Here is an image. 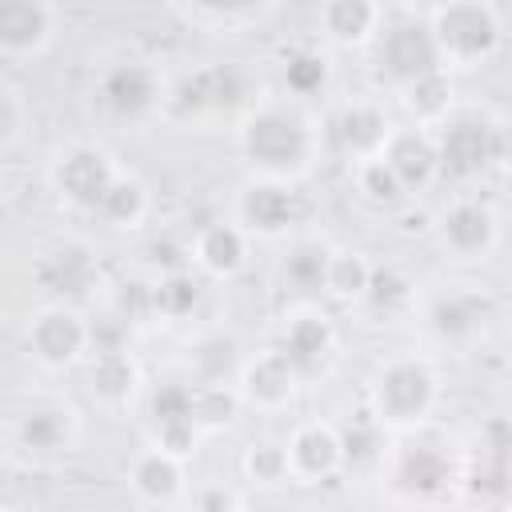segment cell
<instances>
[{"mask_svg":"<svg viewBox=\"0 0 512 512\" xmlns=\"http://www.w3.org/2000/svg\"><path fill=\"white\" fill-rule=\"evenodd\" d=\"M236 144H240V156L248 160V168L256 176H272V180H292L296 184L316 164L320 132L292 104H260V108L244 112Z\"/></svg>","mask_w":512,"mask_h":512,"instance_id":"1","label":"cell"},{"mask_svg":"<svg viewBox=\"0 0 512 512\" xmlns=\"http://www.w3.org/2000/svg\"><path fill=\"white\" fill-rule=\"evenodd\" d=\"M464 468L468 456L452 444L404 432L388 452V488L400 504H448L464 492Z\"/></svg>","mask_w":512,"mask_h":512,"instance_id":"2","label":"cell"},{"mask_svg":"<svg viewBox=\"0 0 512 512\" xmlns=\"http://www.w3.org/2000/svg\"><path fill=\"white\" fill-rule=\"evenodd\" d=\"M436 404H440V376L424 356H392L376 368L368 408L388 432L404 436L424 428Z\"/></svg>","mask_w":512,"mask_h":512,"instance_id":"3","label":"cell"},{"mask_svg":"<svg viewBox=\"0 0 512 512\" xmlns=\"http://www.w3.org/2000/svg\"><path fill=\"white\" fill-rule=\"evenodd\" d=\"M436 132L440 176L476 180L500 164H512V128L488 112H452Z\"/></svg>","mask_w":512,"mask_h":512,"instance_id":"4","label":"cell"},{"mask_svg":"<svg viewBox=\"0 0 512 512\" xmlns=\"http://www.w3.org/2000/svg\"><path fill=\"white\" fill-rule=\"evenodd\" d=\"M444 68H480L500 52L504 24L492 0H440L428 16Z\"/></svg>","mask_w":512,"mask_h":512,"instance_id":"5","label":"cell"},{"mask_svg":"<svg viewBox=\"0 0 512 512\" xmlns=\"http://www.w3.org/2000/svg\"><path fill=\"white\" fill-rule=\"evenodd\" d=\"M48 176L64 204H72L76 212L100 216L128 172L104 144H68L64 152H56Z\"/></svg>","mask_w":512,"mask_h":512,"instance_id":"6","label":"cell"},{"mask_svg":"<svg viewBox=\"0 0 512 512\" xmlns=\"http://www.w3.org/2000/svg\"><path fill=\"white\" fill-rule=\"evenodd\" d=\"M372 68H376V80L396 88V92H404L408 84H416L428 72L444 68L436 36H432V24L416 20V16L384 24L380 36L372 40Z\"/></svg>","mask_w":512,"mask_h":512,"instance_id":"7","label":"cell"},{"mask_svg":"<svg viewBox=\"0 0 512 512\" xmlns=\"http://www.w3.org/2000/svg\"><path fill=\"white\" fill-rule=\"evenodd\" d=\"M76 436H80V416L64 396H32L12 416V448L36 464L72 452Z\"/></svg>","mask_w":512,"mask_h":512,"instance_id":"8","label":"cell"},{"mask_svg":"<svg viewBox=\"0 0 512 512\" xmlns=\"http://www.w3.org/2000/svg\"><path fill=\"white\" fill-rule=\"evenodd\" d=\"M28 352L40 368L48 372H64L80 360H88L92 352V320L76 308V304H60L52 300L48 308H40L28 324Z\"/></svg>","mask_w":512,"mask_h":512,"instance_id":"9","label":"cell"},{"mask_svg":"<svg viewBox=\"0 0 512 512\" xmlns=\"http://www.w3.org/2000/svg\"><path fill=\"white\" fill-rule=\"evenodd\" d=\"M336 328L328 320V312H320L316 304H300L284 316L280 332H276V348L284 352V360L300 372V380H316L328 376L332 360H336Z\"/></svg>","mask_w":512,"mask_h":512,"instance_id":"10","label":"cell"},{"mask_svg":"<svg viewBox=\"0 0 512 512\" xmlns=\"http://www.w3.org/2000/svg\"><path fill=\"white\" fill-rule=\"evenodd\" d=\"M100 100L116 120L144 124L168 104V88L148 60H120L100 76Z\"/></svg>","mask_w":512,"mask_h":512,"instance_id":"11","label":"cell"},{"mask_svg":"<svg viewBox=\"0 0 512 512\" xmlns=\"http://www.w3.org/2000/svg\"><path fill=\"white\" fill-rule=\"evenodd\" d=\"M464 492L476 500H508L512 496V420L492 416L476 432V448L468 452Z\"/></svg>","mask_w":512,"mask_h":512,"instance_id":"12","label":"cell"},{"mask_svg":"<svg viewBox=\"0 0 512 512\" xmlns=\"http://www.w3.org/2000/svg\"><path fill=\"white\" fill-rule=\"evenodd\" d=\"M148 428H152V444L188 460L204 436L196 420V384H184V380L156 384L148 392Z\"/></svg>","mask_w":512,"mask_h":512,"instance_id":"13","label":"cell"},{"mask_svg":"<svg viewBox=\"0 0 512 512\" xmlns=\"http://www.w3.org/2000/svg\"><path fill=\"white\" fill-rule=\"evenodd\" d=\"M300 196L292 180H272V176H252L240 196H236V220L260 236V240H280L300 224Z\"/></svg>","mask_w":512,"mask_h":512,"instance_id":"14","label":"cell"},{"mask_svg":"<svg viewBox=\"0 0 512 512\" xmlns=\"http://www.w3.org/2000/svg\"><path fill=\"white\" fill-rule=\"evenodd\" d=\"M492 312L496 308H492V296L488 292H480L472 284H456V288H448V292H440V296L428 300L424 324H428L432 340H440L448 348H464V344H472V340L484 336Z\"/></svg>","mask_w":512,"mask_h":512,"instance_id":"15","label":"cell"},{"mask_svg":"<svg viewBox=\"0 0 512 512\" xmlns=\"http://www.w3.org/2000/svg\"><path fill=\"white\" fill-rule=\"evenodd\" d=\"M392 132H396V124H392V116L384 112L380 100H348L328 120L332 148L352 164H364V160L380 156L388 148Z\"/></svg>","mask_w":512,"mask_h":512,"instance_id":"16","label":"cell"},{"mask_svg":"<svg viewBox=\"0 0 512 512\" xmlns=\"http://www.w3.org/2000/svg\"><path fill=\"white\" fill-rule=\"evenodd\" d=\"M436 232H440V244L460 260H488L496 252V244H500V220L476 196L452 200L436 216Z\"/></svg>","mask_w":512,"mask_h":512,"instance_id":"17","label":"cell"},{"mask_svg":"<svg viewBox=\"0 0 512 512\" xmlns=\"http://www.w3.org/2000/svg\"><path fill=\"white\" fill-rule=\"evenodd\" d=\"M300 372L284 360V352L272 344L268 352H256L240 364L236 372V392L244 400V408H256V412H284L296 392H300Z\"/></svg>","mask_w":512,"mask_h":512,"instance_id":"18","label":"cell"},{"mask_svg":"<svg viewBox=\"0 0 512 512\" xmlns=\"http://www.w3.org/2000/svg\"><path fill=\"white\" fill-rule=\"evenodd\" d=\"M288 468L296 484H320L344 472V432L328 420H304L288 432Z\"/></svg>","mask_w":512,"mask_h":512,"instance_id":"19","label":"cell"},{"mask_svg":"<svg viewBox=\"0 0 512 512\" xmlns=\"http://www.w3.org/2000/svg\"><path fill=\"white\" fill-rule=\"evenodd\" d=\"M248 96V76L236 64H212L188 76L176 92H168V108L180 116H216L240 108Z\"/></svg>","mask_w":512,"mask_h":512,"instance_id":"20","label":"cell"},{"mask_svg":"<svg viewBox=\"0 0 512 512\" xmlns=\"http://www.w3.org/2000/svg\"><path fill=\"white\" fill-rule=\"evenodd\" d=\"M56 36L52 0H0V52L8 60H36Z\"/></svg>","mask_w":512,"mask_h":512,"instance_id":"21","label":"cell"},{"mask_svg":"<svg viewBox=\"0 0 512 512\" xmlns=\"http://www.w3.org/2000/svg\"><path fill=\"white\" fill-rule=\"evenodd\" d=\"M128 484L132 496L148 508H172V504H188V476H184V456L152 444L144 448L132 468H128Z\"/></svg>","mask_w":512,"mask_h":512,"instance_id":"22","label":"cell"},{"mask_svg":"<svg viewBox=\"0 0 512 512\" xmlns=\"http://www.w3.org/2000/svg\"><path fill=\"white\" fill-rule=\"evenodd\" d=\"M252 232L232 216V220H216L204 224L192 240V264L200 272H208L212 280H232L248 268V252H252Z\"/></svg>","mask_w":512,"mask_h":512,"instance_id":"23","label":"cell"},{"mask_svg":"<svg viewBox=\"0 0 512 512\" xmlns=\"http://www.w3.org/2000/svg\"><path fill=\"white\" fill-rule=\"evenodd\" d=\"M36 284L60 300V304H76L92 292V284H100V268L92 260L88 248L80 244H64V248H52L36 260Z\"/></svg>","mask_w":512,"mask_h":512,"instance_id":"24","label":"cell"},{"mask_svg":"<svg viewBox=\"0 0 512 512\" xmlns=\"http://www.w3.org/2000/svg\"><path fill=\"white\" fill-rule=\"evenodd\" d=\"M88 388L104 408H128L140 396L144 372H140V360L128 352V344L88 352Z\"/></svg>","mask_w":512,"mask_h":512,"instance_id":"25","label":"cell"},{"mask_svg":"<svg viewBox=\"0 0 512 512\" xmlns=\"http://www.w3.org/2000/svg\"><path fill=\"white\" fill-rule=\"evenodd\" d=\"M380 156L396 168V176L404 180L408 192H420L440 176V148H436V132L432 128H420V124L396 128Z\"/></svg>","mask_w":512,"mask_h":512,"instance_id":"26","label":"cell"},{"mask_svg":"<svg viewBox=\"0 0 512 512\" xmlns=\"http://www.w3.org/2000/svg\"><path fill=\"white\" fill-rule=\"evenodd\" d=\"M320 28L336 48H368L384 28L380 0H324Z\"/></svg>","mask_w":512,"mask_h":512,"instance_id":"27","label":"cell"},{"mask_svg":"<svg viewBox=\"0 0 512 512\" xmlns=\"http://www.w3.org/2000/svg\"><path fill=\"white\" fill-rule=\"evenodd\" d=\"M400 96H404V108H408L412 124H420V128H440L456 112V88H452L448 68L428 72L424 80L408 84Z\"/></svg>","mask_w":512,"mask_h":512,"instance_id":"28","label":"cell"},{"mask_svg":"<svg viewBox=\"0 0 512 512\" xmlns=\"http://www.w3.org/2000/svg\"><path fill=\"white\" fill-rule=\"evenodd\" d=\"M372 272L376 264L360 252V248H332V264H328V288L336 300L344 304H356V300H368V288H372Z\"/></svg>","mask_w":512,"mask_h":512,"instance_id":"29","label":"cell"},{"mask_svg":"<svg viewBox=\"0 0 512 512\" xmlns=\"http://www.w3.org/2000/svg\"><path fill=\"white\" fill-rule=\"evenodd\" d=\"M328 264H332V248L328 244L296 240L288 248V256L280 260V276L300 292H316V288H328Z\"/></svg>","mask_w":512,"mask_h":512,"instance_id":"30","label":"cell"},{"mask_svg":"<svg viewBox=\"0 0 512 512\" xmlns=\"http://www.w3.org/2000/svg\"><path fill=\"white\" fill-rule=\"evenodd\" d=\"M332 84V64L320 48H296L284 56V88L300 100L320 96Z\"/></svg>","mask_w":512,"mask_h":512,"instance_id":"31","label":"cell"},{"mask_svg":"<svg viewBox=\"0 0 512 512\" xmlns=\"http://www.w3.org/2000/svg\"><path fill=\"white\" fill-rule=\"evenodd\" d=\"M244 408L240 392H236V380L224 384V380H204L196 384V420L204 432H220L236 420V412Z\"/></svg>","mask_w":512,"mask_h":512,"instance_id":"32","label":"cell"},{"mask_svg":"<svg viewBox=\"0 0 512 512\" xmlns=\"http://www.w3.org/2000/svg\"><path fill=\"white\" fill-rule=\"evenodd\" d=\"M356 188H360L364 200L376 204V208H396V204L408 196L404 180L396 176V168H392L384 156H372V160L356 164Z\"/></svg>","mask_w":512,"mask_h":512,"instance_id":"33","label":"cell"},{"mask_svg":"<svg viewBox=\"0 0 512 512\" xmlns=\"http://www.w3.org/2000/svg\"><path fill=\"white\" fill-rule=\"evenodd\" d=\"M196 304H200V280L192 276V268L164 272L156 280V312L164 320H184V316H192Z\"/></svg>","mask_w":512,"mask_h":512,"instance_id":"34","label":"cell"},{"mask_svg":"<svg viewBox=\"0 0 512 512\" xmlns=\"http://www.w3.org/2000/svg\"><path fill=\"white\" fill-rule=\"evenodd\" d=\"M384 424L372 416V420H360L356 428L344 432V468H372V464H384L388 456V444H384Z\"/></svg>","mask_w":512,"mask_h":512,"instance_id":"35","label":"cell"},{"mask_svg":"<svg viewBox=\"0 0 512 512\" xmlns=\"http://www.w3.org/2000/svg\"><path fill=\"white\" fill-rule=\"evenodd\" d=\"M244 476L256 480V484H284V480H292L288 448L272 444V440H252L244 448Z\"/></svg>","mask_w":512,"mask_h":512,"instance_id":"36","label":"cell"},{"mask_svg":"<svg viewBox=\"0 0 512 512\" xmlns=\"http://www.w3.org/2000/svg\"><path fill=\"white\" fill-rule=\"evenodd\" d=\"M368 300L380 304V308H400L412 300V284L396 272V268H376L372 272V288H368Z\"/></svg>","mask_w":512,"mask_h":512,"instance_id":"37","label":"cell"},{"mask_svg":"<svg viewBox=\"0 0 512 512\" xmlns=\"http://www.w3.org/2000/svg\"><path fill=\"white\" fill-rule=\"evenodd\" d=\"M188 504H192V508H204V512H228V508H244V496H240L236 488L208 484V488L188 492Z\"/></svg>","mask_w":512,"mask_h":512,"instance_id":"38","label":"cell"},{"mask_svg":"<svg viewBox=\"0 0 512 512\" xmlns=\"http://www.w3.org/2000/svg\"><path fill=\"white\" fill-rule=\"evenodd\" d=\"M20 124H24L20 92H16V88H4V96H0V144H4V148H12V144H16Z\"/></svg>","mask_w":512,"mask_h":512,"instance_id":"39","label":"cell"},{"mask_svg":"<svg viewBox=\"0 0 512 512\" xmlns=\"http://www.w3.org/2000/svg\"><path fill=\"white\" fill-rule=\"evenodd\" d=\"M196 8L212 12V16H248V12H260L268 8L272 0H192Z\"/></svg>","mask_w":512,"mask_h":512,"instance_id":"40","label":"cell"}]
</instances>
